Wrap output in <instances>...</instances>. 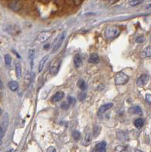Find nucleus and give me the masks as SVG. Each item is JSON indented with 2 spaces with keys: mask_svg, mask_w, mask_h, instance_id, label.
<instances>
[{
  "mask_svg": "<svg viewBox=\"0 0 151 152\" xmlns=\"http://www.w3.org/2000/svg\"><path fill=\"white\" fill-rule=\"evenodd\" d=\"M145 40H146L145 37L143 36V35H140V36L136 38L135 41L137 43H143L144 42H145Z\"/></svg>",
  "mask_w": 151,
  "mask_h": 152,
  "instance_id": "23",
  "label": "nucleus"
},
{
  "mask_svg": "<svg viewBox=\"0 0 151 152\" xmlns=\"http://www.w3.org/2000/svg\"><path fill=\"white\" fill-rule=\"evenodd\" d=\"M7 152H15V151L14 150V149H11V150H9V151H7Z\"/></svg>",
  "mask_w": 151,
  "mask_h": 152,
  "instance_id": "36",
  "label": "nucleus"
},
{
  "mask_svg": "<svg viewBox=\"0 0 151 152\" xmlns=\"http://www.w3.org/2000/svg\"><path fill=\"white\" fill-rule=\"evenodd\" d=\"M8 125H9V116L8 113H5L2 118V123H0V140L4 137Z\"/></svg>",
  "mask_w": 151,
  "mask_h": 152,
  "instance_id": "3",
  "label": "nucleus"
},
{
  "mask_svg": "<svg viewBox=\"0 0 151 152\" xmlns=\"http://www.w3.org/2000/svg\"><path fill=\"white\" fill-rule=\"evenodd\" d=\"M18 84L15 81H11L9 83V87L10 88L11 91H16L18 89Z\"/></svg>",
  "mask_w": 151,
  "mask_h": 152,
  "instance_id": "15",
  "label": "nucleus"
},
{
  "mask_svg": "<svg viewBox=\"0 0 151 152\" xmlns=\"http://www.w3.org/2000/svg\"><path fill=\"white\" fill-rule=\"evenodd\" d=\"M75 102H76V100L75 97H71V96L68 97V103H69V104H75Z\"/></svg>",
  "mask_w": 151,
  "mask_h": 152,
  "instance_id": "28",
  "label": "nucleus"
},
{
  "mask_svg": "<svg viewBox=\"0 0 151 152\" xmlns=\"http://www.w3.org/2000/svg\"><path fill=\"white\" fill-rule=\"evenodd\" d=\"M74 64L76 68H79L82 65V59L79 54H76L74 57Z\"/></svg>",
  "mask_w": 151,
  "mask_h": 152,
  "instance_id": "12",
  "label": "nucleus"
},
{
  "mask_svg": "<svg viewBox=\"0 0 151 152\" xmlns=\"http://www.w3.org/2000/svg\"><path fill=\"white\" fill-rule=\"evenodd\" d=\"M144 53V57H150L151 56V47L150 46L147 47L146 49H145L144 52L143 53Z\"/></svg>",
  "mask_w": 151,
  "mask_h": 152,
  "instance_id": "20",
  "label": "nucleus"
},
{
  "mask_svg": "<svg viewBox=\"0 0 151 152\" xmlns=\"http://www.w3.org/2000/svg\"><path fill=\"white\" fill-rule=\"evenodd\" d=\"M3 88V84H2V81L0 78V89H2Z\"/></svg>",
  "mask_w": 151,
  "mask_h": 152,
  "instance_id": "34",
  "label": "nucleus"
},
{
  "mask_svg": "<svg viewBox=\"0 0 151 152\" xmlns=\"http://www.w3.org/2000/svg\"><path fill=\"white\" fill-rule=\"evenodd\" d=\"M47 152H57V151H56V149L54 148V147L51 146V147H49V148H47Z\"/></svg>",
  "mask_w": 151,
  "mask_h": 152,
  "instance_id": "30",
  "label": "nucleus"
},
{
  "mask_svg": "<svg viewBox=\"0 0 151 152\" xmlns=\"http://www.w3.org/2000/svg\"><path fill=\"white\" fill-rule=\"evenodd\" d=\"M72 137H73V139L75 140V141H78L80 138V132H78V131H75L72 133Z\"/></svg>",
  "mask_w": 151,
  "mask_h": 152,
  "instance_id": "21",
  "label": "nucleus"
},
{
  "mask_svg": "<svg viewBox=\"0 0 151 152\" xmlns=\"http://www.w3.org/2000/svg\"><path fill=\"white\" fill-rule=\"evenodd\" d=\"M150 98H151L150 94H147V95H146V101H147V102L149 103V104H150V102H151Z\"/></svg>",
  "mask_w": 151,
  "mask_h": 152,
  "instance_id": "31",
  "label": "nucleus"
},
{
  "mask_svg": "<svg viewBox=\"0 0 151 152\" xmlns=\"http://www.w3.org/2000/svg\"><path fill=\"white\" fill-rule=\"evenodd\" d=\"M78 86L79 87V88L82 90V91H85V90L87 89V84H86V82H85L83 79L78 80Z\"/></svg>",
  "mask_w": 151,
  "mask_h": 152,
  "instance_id": "19",
  "label": "nucleus"
},
{
  "mask_svg": "<svg viewBox=\"0 0 151 152\" xmlns=\"http://www.w3.org/2000/svg\"><path fill=\"white\" fill-rule=\"evenodd\" d=\"M91 141H92V135H91L90 133H87L84 135V139L82 141L83 145L84 146H88L91 144Z\"/></svg>",
  "mask_w": 151,
  "mask_h": 152,
  "instance_id": "11",
  "label": "nucleus"
},
{
  "mask_svg": "<svg viewBox=\"0 0 151 152\" xmlns=\"http://www.w3.org/2000/svg\"><path fill=\"white\" fill-rule=\"evenodd\" d=\"M28 56H29L30 60H31V69L33 66V60H34V56H35V50L33 49H29L28 52Z\"/></svg>",
  "mask_w": 151,
  "mask_h": 152,
  "instance_id": "17",
  "label": "nucleus"
},
{
  "mask_svg": "<svg viewBox=\"0 0 151 152\" xmlns=\"http://www.w3.org/2000/svg\"><path fill=\"white\" fill-rule=\"evenodd\" d=\"M142 2L143 0H131L130 2V5L131 6H136V5L140 4Z\"/></svg>",
  "mask_w": 151,
  "mask_h": 152,
  "instance_id": "25",
  "label": "nucleus"
},
{
  "mask_svg": "<svg viewBox=\"0 0 151 152\" xmlns=\"http://www.w3.org/2000/svg\"><path fill=\"white\" fill-rule=\"evenodd\" d=\"M69 104L68 102H66V101H64V102H62V104H61V107L63 109V110H67V109H69Z\"/></svg>",
  "mask_w": 151,
  "mask_h": 152,
  "instance_id": "29",
  "label": "nucleus"
},
{
  "mask_svg": "<svg viewBox=\"0 0 151 152\" xmlns=\"http://www.w3.org/2000/svg\"><path fill=\"white\" fill-rule=\"evenodd\" d=\"M134 152H144V151H140V150H138V149H137V150L134 151Z\"/></svg>",
  "mask_w": 151,
  "mask_h": 152,
  "instance_id": "37",
  "label": "nucleus"
},
{
  "mask_svg": "<svg viewBox=\"0 0 151 152\" xmlns=\"http://www.w3.org/2000/svg\"><path fill=\"white\" fill-rule=\"evenodd\" d=\"M112 107H113V103H106L104 105L100 107V109H99V113H104L105 112H106L107 110H110Z\"/></svg>",
  "mask_w": 151,
  "mask_h": 152,
  "instance_id": "10",
  "label": "nucleus"
},
{
  "mask_svg": "<svg viewBox=\"0 0 151 152\" xmlns=\"http://www.w3.org/2000/svg\"><path fill=\"white\" fill-rule=\"evenodd\" d=\"M129 81V77L123 72H118L115 77V84L116 85H125Z\"/></svg>",
  "mask_w": 151,
  "mask_h": 152,
  "instance_id": "2",
  "label": "nucleus"
},
{
  "mask_svg": "<svg viewBox=\"0 0 151 152\" xmlns=\"http://www.w3.org/2000/svg\"><path fill=\"white\" fill-rule=\"evenodd\" d=\"M97 150L99 149H106V141H101L100 143H99L96 146Z\"/></svg>",
  "mask_w": 151,
  "mask_h": 152,
  "instance_id": "22",
  "label": "nucleus"
},
{
  "mask_svg": "<svg viewBox=\"0 0 151 152\" xmlns=\"http://www.w3.org/2000/svg\"><path fill=\"white\" fill-rule=\"evenodd\" d=\"M65 93L63 91H58L54 94L51 99V101L53 103H56L59 101H61L62 99L64 98Z\"/></svg>",
  "mask_w": 151,
  "mask_h": 152,
  "instance_id": "8",
  "label": "nucleus"
},
{
  "mask_svg": "<svg viewBox=\"0 0 151 152\" xmlns=\"http://www.w3.org/2000/svg\"><path fill=\"white\" fill-rule=\"evenodd\" d=\"M120 33L121 30L119 29V27H117V26L112 25V26L107 27L106 32H105V34H106V37L108 39L111 40V39H114L116 37H118L120 34Z\"/></svg>",
  "mask_w": 151,
  "mask_h": 152,
  "instance_id": "1",
  "label": "nucleus"
},
{
  "mask_svg": "<svg viewBox=\"0 0 151 152\" xmlns=\"http://www.w3.org/2000/svg\"><path fill=\"white\" fill-rule=\"evenodd\" d=\"M116 150L118 152H121L122 151L124 150V148H122V146H118V147H116Z\"/></svg>",
  "mask_w": 151,
  "mask_h": 152,
  "instance_id": "32",
  "label": "nucleus"
},
{
  "mask_svg": "<svg viewBox=\"0 0 151 152\" xmlns=\"http://www.w3.org/2000/svg\"><path fill=\"white\" fill-rule=\"evenodd\" d=\"M86 97H87V94H86L85 92L82 91L81 93L79 94V95H78V100L80 101H84L85 98H86Z\"/></svg>",
  "mask_w": 151,
  "mask_h": 152,
  "instance_id": "26",
  "label": "nucleus"
},
{
  "mask_svg": "<svg viewBox=\"0 0 151 152\" xmlns=\"http://www.w3.org/2000/svg\"><path fill=\"white\" fill-rule=\"evenodd\" d=\"M5 63L8 65H10L11 63V57L9 54H6V55L5 56Z\"/></svg>",
  "mask_w": 151,
  "mask_h": 152,
  "instance_id": "24",
  "label": "nucleus"
},
{
  "mask_svg": "<svg viewBox=\"0 0 151 152\" xmlns=\"http://www.w3.org/2000/svg\"><path fill=\"white\" fill-rule=\"evenodd\" d=\"M128 112L132 114H137V115H140L142 114V110L140 107L138 106H134V107H132L128 110Z\"/></svg>",
  "mask_w": 151,
  "mask_h": 152,
  "instance_id": "13",
  "label": "nucleus"
},
{
  "mask_svg": "<svg viewBox=\"0 0 151 152\" xmlns=\"http://www.w3.org/2000/svg\"><path fill=\"white\" fill-rule=\"evenodd\" d=\"M15 72H16V76L17 78H21V67L19 63H16L15 64Z\"/></svg>",
  "mask_w": 151,
  "mask_h": 152,
  "instance_id": "18",
  "label": "nucleus"
},
{
  "mask_svg": "<svg viewBox=\"0 0 151 152\" xmlns=\"http://www.w3.org/2000/svg\"><path fill=\"white\" fill-rule=\"evenodd\" d=\"M144 125V119L142 118H138L134 121V125L137 129H141Z\"/></svg>",
  "mask_w": 151,
  "mask_h": 152,
  "instance_id": "16",
  "label": "nucleus"
},
{
  "mask_svg": "<svg viewBox=\"0 0 151 152\" xmlns=\"http://www.w3.org/2000/svg\"><path fill=\"white\" fill-rule=\"evenodd\" d=\"M88 62H89V63H91V64H97L100 62L99 56L96 53H91L90 55Z\"/></svg>",
  "mask_w": 151,
  "mask_h": 152,
  "instance_id": "9",
  "label": "nucleus"
},
{
  "mask_svg": "<svg viewBox=\"0 0 151 152\" xmlns=\"http://www.w3.org/2000/svg\"><path fill=\"white\" fill-rule=\"evenodd\" d=\"M148 81H149V76L146 74L141 75L137 80V85L139 87L144 86V85H147Z\"/></svg>",
  "mask_w": 151,
  "mask_h": 152,
  "instance_id": "7",
  "label": "nucleus"
},
{
  "mask_svg": "<svg viewBox=\"0 0 151 152\" xmlns=\"http://www.w3.org/2000/svg\"><path fill=\"white\" fill-rule=\"evenodd\" d=\"M49 71H50V73H51L52 75H56L59 71V68L56 67V66H53V67L50 68V70H49Z\"/></svg>",
  "mask_w": 151,
  "mask_h": 152,
  "instance_id": "27",
  "label": "nucleus"
},
{
  "mask_svg": "<svg viewBox=\"0 0 151 152\" xmlns=\"http://www.w3.org/2000/svg\"><path fill=\"white\" fill-rule=\"evenodd\" d=\"M52 37V33L50 31H42L39 34L37 37V41L39 43H44L49 40V38Z\"/></svg>",
  "mask_w": 151,
  "mask_h": 152,
  "instance_id": "5",
  "label": "nucleus"
},
{
  "mask_svg": "<svg viewBox=\"0 0 151 152\" xmlns=\"http://www.w3.org/2000/svg\"><path fill=\"white\" fill-rule=\"evenodd\" d=\"M9 8L14 11H18L22 8V3L19 0H12L9 4Z\"/></svg>",
  "mask_w": 151,
  "mask_h": 152,
  "instance_id": "6",
  "label": "nucleus"
},
{
  "mask_svg": "<svg viewBox=\"0 0 151 152\" xmlns=\"http://www.w3.org/2000/svg\"><path fill=\"white\" fill-rule=\"evenodd\" d=\"M118 0H108V2L110 3V4H113V3H116V2H118Z\"/></svg>",
  "mask_w": 151,
  "mask_h": 152,
  "instance_id": "33",
  "label": "nucleus"
},
{
  "mask_svg": "<svg viewBox=\"0 0 151 152\" xmlns=\"http://www.w3.org/2000/svg\"><path fill=\"white\" fill-rule=\"evenodd\" d=\"M48 59H49V56H46L40 60V63H39V67H38V71H39V72H42V70L43 69L45 64L47 63V61L48 60Z\"/></svg>",
  "mask_w": 151,
  "mask_h": 152,
  "instance_id": "14",
  "label": "nucleus"
},
{
  "mask_svg": "<svg viewBox=\"0 0 151 152\" xmlns=\"http://www.w3.org/2000/svg\"><path fill=\"white\" fill-rule=\"evenodd\" d=\"M97 152H106V149H99L97 150Z\"/></svg>",
  "mask_w": 151,
  "mask_h": 152,
  "instance_id": "35",
  "label": "nucleus"
},
{
  "mask_svg": "<svg viewBox=\"0 0 151 152\" xmlns=\"http://www.w3.org/2000/svg\"><path fill=\"white\" fill-rule=\"evenodd\" d=\"M65 32H63L62 34H59L56 40H55V42H54V46H53V53H54L55 51H56L57 49H59V47H60L61 44L63 42L65 37Z\"/></svg>",
  "mask_w": 151,
  "mask_h": 152,
  "instance_id": "4",
  "label": "nucleus"
},
{
  "mask_svg": "<svg viewBox=\"0 0 151 152\" xmlns=\"http://www.w3.org/2000/svg\"><path fill=\"white\" fill-rule=\"evenodd\" d=\"M2 113V110H1V109H0V113Z\"/></svg>",
  "mask_w": 151,
  "mask_h": 152,
  "instance_id": "38",
  "label": "nucleus"
}]
</instances>
